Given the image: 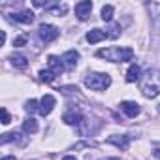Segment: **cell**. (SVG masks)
I'll return each mask as SVG.
<instances>
[{"label":"cell","mask_w":160,"mask_h":160,"mask_svg":"<svg viewBox=\"0 0 160 160\" xmlns=\"http://www.w3.org/2000/svg\"><path fill=\"white\" fill-rule=\"evenodd\" d=\"M139 89H141L143 96H147V98H156V96L160 94V72L149 68V70L141 75Z\"/></svg>","instance_id":"cell-1"},{"label":"cell","mask_w":160,"mask_h":160,"mask_svg":"<svg viewBox=\"0 0 160 160\" xmlns=\"http://www.w3.org/2000/svg\"><path fill=\"white\" fill-rule=\"evenodd\" d=\"M96 57L106 58L109 62H126L134 58V51L130 47H109V49L96 51Z\"/></svg>","instance_id":"cell-2"},{"label":"cell","mask_w":160,"mask_h":160,"mask_svg":"<svg viewBox=\"0 0 160 160\" xmlns=\"http://www.w3.org/2000/svg\"><path fill=\"white\" fill-rule=\"evenodd\" d=\"M85 85L91 89V91H106L109 85H111V77L108 73H89L85 77Z\"/></svg>","instance_id":"cell-3"},{"label":"cell","mask_w":160,"mask_h":160,"mask_svg":"<svg viewBox=\"0 0 160 160\" xmlns=\"http://www.w3.org/2000/svg\"><path fill=\"white\" fill-rule=\"evenodd\" d=\"M58 28L57 27H53V25H40V28H38V36H40V40L43 42V43H51V42H55L57 38H58Z\"/></svg>","instance_id":"cell-4"},{"label":"cell","mask_w":160,"mask_h":160,"mask_svg":"<svg viewBox=\"0 0 160 160\" xmlns=\"http://www.w3.org/2000/svg\"><path fill=\"white\" fill-rule=\"evenodd\" d=\"M55 104H57V100H55V96L53 94H45L42 100H40V115L42 117H47L51 111H53V108H55Z\"/></svg>","instance_id":"cell-5"},{"label":"cell","mask_w":160,"mask_h":160,"mask_svg":"<svg viewBox=\"0 0 160 160\" xmlns=\"http://www.w3.org/2000/svg\"><path fill=\"white\" fill-rule=\"evenodd\" d=\"M62 121L66 122V124H81L85 119H83V115H81V111H79L77 108H70L66 113H64V117H62Z\"/></svg>","instance_id":"cell-6"},{"label":"cell","mask_w":160,"mask_h":160,"mask_svg":"<svg viewBox=\"0 0 160 160\" xmlns=\"http://www.w3.org/2000/svg\"><path fill=\"white\" fill-rule=\"evenodd\" d=\"M91 12H92V2H89V0L75 4V15L81 19V21L89 19V17H91Z\"/></svg>","instance_id":"cell-7"},{"label":"cell","mask_w":160,"mask_h":160,"mask_svg":"<svg viewBox=\"0 0 160 160\" xmlns=\"http://www.w3.org/2000/svg\"><path fill=\"white\" fill-rule=\"evenodd\" d=\"M121 109L130 117V119H134V117H138L139 115V104H136V102H121Z\"/></svg>","instance_id":"cell-8"},{"label":"cell","mask_w":160,"mask_h":160,"mask_svg":"<svg viewBox=\"0 0 160 160\" xmlns=\"http://www.w3.org/2000/svg\"><path fill=\"white\" fill-rule=\"evenodd\" d=\"M108 143H113V145H117L119 149H122V151H126L128 149V143H130V136H109L108 138Z\"/></svg>","instance_id":"cell-9"},{"label":"cell","mask_w":160,"mask_h":160,"mask_svg":"<svg viewBox=\"0 0 160 160\" xmlns=\"http://www.w3.org/2000/svg\"><path fill=\"white\" fill-rule=\"evenodd\" d=\"M47 64H49V68H51V72H53L55 75H60V73L64 72V64H62V60H60L58 57H55V55H51V57L47 58Z\"/></svg>","instance_id":"cell-10"},{"label":"cell","mask_w":160,"mask_h":160,"mask_svg":"<svg viewBox=\"0 0 160 160\" xmlns=\"http://www.w3.org/2000/svg\"><path fill=\"white\" fill-rule=\"evenodd\" d=\"M77 58H79V53H77V51H73V49L66 51V53H64V57H62V60L66 62V68H68V70H73V68H75Z\"/></svg>","instance_id":"cell-11"},{"label":"cell","mask_w":160,"mask_h":160,"mask_svg":"<svg viewBox=\"0 0 160 160\" xmlns=\"http://www.w3.org/2000/svg\"><path fill=\"white\" fill-rule=\"evenodd\" d=\"M10 141H15V143H19V145H25V143H27V139H23L19 132H10V134H4L2 138H0V143H2V145H6V143H10Z\"/></svg>","instance_id":"cell-12"},{"label":"cell","mask_w":160,"mask_h":160,"mask_svg":"<svg viewBox=\"0 0 160 160\" xmlns=\"http://www.w3.org/2000/svg\"><path fill=\"white\" fill-rule=\"evenodd\" d=\"M147 10L151 12V19L156 27H160V2H151L147 4Z\"/></svg>","instance_id":"cell-13"},{"label":"cell","mask_w":160,"mask_h":160,"mask_svg":"<svg viewBox=\"0 0 160 160\" xmlns=\"http://www.w3.org/2000/svg\"><path fill=\"white\" fill-rule=\"evenodd\" d=\"M13 19L17 23H25V25H30L34 21V13L30 10H25V12H19V13H13Z\"/></svg>","instance_id":"cell-14"},{"label":"cell","mask_w":160,"mask_h":160,"mask_svg":"<svg viewBox=\"0 0 160 160\" xmlns=\"http://www.w3.org/2000/svg\"><path fill=\"white\" fill-rule=\"evenodd\" d=\"M104 38H108V36H106V32L100 30V28H92V30L87 34V42H89V43H98V42H102Z\"/></svg>","instance_id":"cell-15"},{"label":"cell","mask_w":160,"mask_h":160,"mask_svg":"<svg viewBox=\"0 0 160 160\" xmlns=\"http://www.w3.org/2000/svg\"><path fill=\"white\" fill-rule=\"evenodd\" d=\"M139 73H141L139 66H138V64H132V66L128 68V72H126V81H128V83H134V81H138V79L141 77Z\"/></svg>","instance_id":"cell-16"},{"label":"cell","mask_w":160,"mask_h":160,"mask_svg":"<svg viewBox=\"0 0 160 160\" xmlns=\"http://www.w3.org/2000/svg\"><path fill=\"white\" fill-rule=\"evenodd\" d=\"M10 60H12V64H13L15 68H19V70H25V68L28 66V60H27V57H23V55H12Z\"/></svg>","instance_id":"cell-17"},{"label":"cell","mask_w":160,"mask_h":160,"mask_svg":"<svg viewBox=\"0 0 160 160\" xmlns=\"http://www.w3.org/2000/svg\"><path fill=\"white\" fill-rule=\"evenodd\" d=\"M23 130H25L27 134H36V132H38V122H36V119L28 117V119L23 122Z\"/></svg>","instance_id":"cell-18"},{"label":"cell","mask_w":160,"mask_h":160,"mask_svg":"<svg viewBox=\"0 0 160 160\" xmlns=\"http://www.w3.org/2000/svg\"><path fill=\"white\" fill-rule=\"evenodd\" d=\"M104 32H106V36H108V38L115 40V38H119V36H121V25H109Z\"/></svg>","instance_id":"cell-19"},{"label":"cell","mask_w":160,"mask_h":160,"mask_svg":"<svg viewBox=\"0 0 160 160\" xmlns=\"http://www.w3.org/2000/svg\"><path fill=\"white\" fill-rule=\"evenodd\" d=\"M66 12H68V6L66 4H57V6L47 8V13H53V15H64Z\"/></svg>","instance_id":"cell-20"},{"label":"cell","mask_w":160,"mask_h":160,"mask_svg":"<svg viewBox=\"0 0 160 160\" xmlns=\"http://www.w3.org/2000/svg\"><path fill=\"white\" fill-rule=\"evenodd\" d=\"M55 77H57V75H55L51 70H42V72H40V79H42V81H45V83H51Z\"/></svg>","instance_id":"cell-21"},{"label":"cell","mask_w":160,"mask_h":160,"mask_svg":"<svg viewBox=\"0 0 160 160\" xmlns=\"http://www.w3.org/2000/svg\"><path fill=\"white\" fill-rule=\"evenodd\" d=\"M111 17H113V6H104L102 8V19L111 21Z\"/></svg>","instance_id":"cell-22"},{"label":"cell","mask_w":160,"mask_h":160,"mask_svg":"<svg viewBox=\"0 0 160 160\" xmlns=\"http://www.w3.org/2000/svg\"><path fill=\"white\" fill-rule=\"evenodd\" d=\"M25 109H27L28 113H34L36 109H40V106H38V102H36V100H28V102H27V106H25Z\"/></svg>","instance_id":"cell-23"},{"label":"cell","mask_w":160,"mask_h":160,"mask_svg":"<svg viewBox=\"0 0 160 160\" xmlns=\"http://www.w3.org/2000/svg\"><path fill=\"white\" fill-rule=\"evenodd\" d=\"M13 45H15V47H23V45H27V36H17V38L13 40Z\"/></svg>","instance_id":"cell-24"},{"label":"cell","mask_w":160,"mask_h":160,"mask_svg":"<svg viewBox=\"0 0 160 160\" xmlns=\"http://www.w3.org/2000/svg\"><path fill=\"white\" fill-rule=\"evenodd\" d=\"M10 122H12V117H10V113H8V109L2 108V124H10Z\"/></svg>","instance_id":"cell-25"},{"label":"cell","mask_w":160,"mask_h":160,"mask_svg":"<svg viewBox=\"0 0 160 160\" xmlns=\"http://www.w3.org/2000/svg\"><path fill=\"white\" fill-rule=\"evenodd\" d=\"M152 154H154L156 158H160V149H154V152H152Z\"/></svg>","instance_id":"cell-26"},{"label":"cell","mask_w":160,"mask_h":160,"mask_svg":"<svg viewBox=\"0 0 160 160\" xmlns=\"http://www.w3.org/2000/svg\"><path fill=\"white\" fill-rule=\"evenodd\" d=\"M2 160H17V158H15V156H4Z\"/></svg>","instance_id":"cell-27"},{"label":"cell","mask_w":160,"mask_h":160,"mask_svg":"<svg viewBox=\"0 0 160 160\" xmlns=\"http://www.w3.org/2000/svg\"><path fill=\"white\" fill-rule=\"evenodd\" d=\"M62 160H77V158H75V156H64Z\"/></svg>","instance_id":"cell-28"},{"label":"cell","mask_w":160,"mask_h":160,"mask_svg":"<svg viewBox=\"0 0 160 160\" xmlns=\"http://www.w3.org/2000/svg\"><path fill=\"white\" fill-rule=\"evenodd\" d=\"M108 160H121V158H108Z\"/></svg>","instance_id":"cell-29"},{"label":"cell","mask_w":160,"mask_h":160,"mask_svg":"<svg viewBox=\"0 0 160 160\" xmlns=\"http://www.w3.org/2000/svg\"><path fill=\"white\" fill-rule=\"evenodd\" d=\"M158 113H160V104H158Z\"/></svg>","instance_id":"cell-30"}]
</instances>
